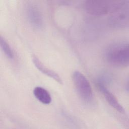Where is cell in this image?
<instances>
[{
  "label": "cell",
  "mask_w": 129,
  "mask_h": 129,
  "mask_svg": "<svg viewBox=\"0 0 129 129\" xmlns=\"http://www.w3.org/2000/svg\"><path fill=\"white\" fill-rule=\"evenodd\" d=\"M103 56L109 64L118 67H126L129 63L128 42L119 40L109 45L105 49Z\"/></svg>",
  "instance_id": "obj_1"
},
{
  "label": "cell",
  "mask_w": 129,
  "mask_h": 129,
  "mask_svg": "<svg viewBox=\"0 0 129 129\" xmlns=\"http://www.w3.org/2000/svg\"><path fill=\"white\" fill-rule=\"evenodd\" d=\"M126 2L123 1L90 0L85 1L83 6L88 13L94 16H102L112 14Z\"/></svg>",
  "instance_id": "obj_2"
},
{
  "label": "cell",
  "mask_w": 129,
  "mask_h": 129,
  "mask_svg": "<svg viewBox=\"0 0 129 129\" xmlns=\"http://www.w3.org/2000/svg\"><path fill=\"white\" fill-rule=\"evenodd\" d=\"M72 80L78 94L86 103L93 99V92L90 82L81 72L75 71L72 74Z\"/></svg>",
  "instance_id": "obj_3"
},
{
  "label": "cell",
  "mask_w": 129,
  "mask_h": 129,
  "mask_svg": "<svg viewBox=\"0 0 129 129\" xmlns=\"http://www.w3.org/2000/svg\"><path fill=\"white\" fill-rule=\"evenodd\" d=\"M128 2L127 1L123 6L111 14L109 19V23L115 28H124L128 27Z\"/></svg>",
  "instance_id": "obj_4"
},
{
  "label": "cell",
  "mask_w": 129,
  "mask_h": 129,
  "mask_svg": "<svg viewBox=\"0 0 129 129\" xmlns=\"http://www.w3.org/2000/svg\"><path fill=\"white\" fill-rule=\"evenodd\" d=\"M26 14L30 24L35 28L40 29L44 25L43 18L39 8L34 4H29L26 8Z\"/></svg>",
  "instance_id": "obj_5"
},
{
  "label": "cell",
  "mask_w": 129,
  "mask_h": 129,
  "mask_svg": "<svg viewBox=\"0 0 129 129\" xmlns=\"http://www.w3.org/2000/svg\"><path fill=\"white\" fill-rule=\"evenodd\" d=\"M96 85L110 106L119 112L125 114V111L123 106L120 104L114 94L108 89L106 86L98 82H96Z\"/></svg>",
  "instance_id": "obj_6"
},
{
  "label": "cell",
  "mask_w": 129,
  "mask_h": 129,
  "mask_svg": "<svg viewBox=\"0 0 129 129\" xmlns=\"http://www.w3.org/2000/svg\"><path fill=\"white\" fill-rule=\"evenodd\" d=\"M32 60L35 67L42 74L53 79L60 84H62V80L60 77L54 71L46 67L35 55H32Z\"/></svg>",
  "instance_id": "obj_7"
},
{
  "label": "cell",
  "mask_w": 129,
  "mask_h": 129,
  "mask_svg": "<svg viewBox=\"0 0 129 129\" xmlns=\"http://www.w3.org/2000/svg\"><path fill=\"white\" fill-rule=\"evenodd\" d=\"M33 94L35 98L40 102L44 104H49L52 99L49 92L42 87H36L33 90Z\"/></svg>",
  "instance_id": "obj_8"
},
{
  "label": "cell",
  "mask_w": 129,
  "mask_h": 129,
  "mask_svg": "<svg viewBox=\"0 0 129 129\" xmlns=\"http://www.w3.org/2000/svg\"><path fill=\"white\" fill-rule=\"evenodd\" d=\"M0 45L6 56L10 59H13L14 57V52L8 42L2 36L0 37Z\"/></svg>",
  "instance_id": "obj_9"
}]
</instances>
